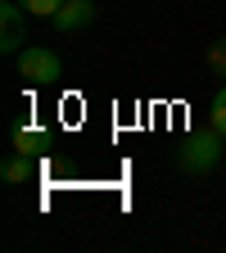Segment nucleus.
<instances>
[{
  "instance_id": "nucleus-1",
  "label": "nucleus",
  "mask_w": 226,
  "mask_h": 253,
  "mask_svg": "<svg viewBox=\"0 0 226 253\" xmlns=\"http://www.w3.org/2000/svg\"><path fill=\"white\" fill-rule=\"evenodd\" d=\"M222 145H226V136L222 131H195L181 149H177V168L185 172V176H204V172H213L217 163H222Z\"/></svg>"
},
{
  "instance_id": "nucleus-2",
  "label": "nucleus",
  "mask_w": 226,
  "mask_h": 253,
  "mask_svg": "<svg viewBox=\"0 0 226 253\" xmlns=\"http://www.w3.org/2000/svg\"><path fill=\"white\" fill-rule=\"evenodd\" d=\"M18 73L27 86H54L63 77V59L50 45H23L18 50Z\"/></svg>"
},
{
  "instance_id": "nucleus-3",
  "label": "nucleus",
  "mask_w": 226,
  "mask_h": 253,
  "mask_svg": "<svg viewBox=\"0 0 226 253\" xmlns=\"http://www.w3.org/2000/svg\"><path fill=\"white\" fill-rule=\"evenodd\" d=\"M23 14H27V9L18 5V0H5V5H0V50H5V54H18L23 41H27Z\"/></svg>"
},
{
  "instance_id": "nucleus-4",
  "label": "nucleus",
  "mask_w": 226,
  "mask_h": 253,
  "mask_svg": "<svg viewBox=\"0 0 226 253\" xmlns=\"http://www.w3.org/2000/svg\"><path fill=\"white\" fill-rule=\"evenodd\" d=\"M59 32H82V27H90L95 23V0H63L59 5V14L50 18Z\"/></svg>"
},
{
  "instance_id": "nucleus-5",
  "label": "nucleus",
  "mask_w": 226,
  "mask_h": 253,
  "mask_svg": "<svg viewBox=\"0 0 226 253\" xmlns=\"http://www.w3.org/2000/svg\"><path fill=\"white\" fill-rule=\"evenodd\" d=\"M14 149H23V154H32V158H41V154L50 149V136L41 131L37 122H14Z\"/></svg>"
},
{
  "instance_id": "nucleus-6",
  "label": "nucleus",
  "mask_w": 226,
  "mask_h": 253,
  "mask_svg": "<svg viewBox=\"0 0 226 253\" xmlns=\"http://www.w3.org/2000/svg\"><path fill=\"white\" fill-rule=\"evenodd\" d=\"M0 176H5V185H23V181L37 176V158L23 154V149H14V154L5 158V168H0Z\"/></svg>"
},
{
  "instance_id": "nucleus-7",
  "label": "nucleus",
  "mask_w": 226,
  "mask_h": 253,
  "mask_svg": "<svg viewBox=\"0 0 226 253\" xmlns=\"http://www.w3.org/2000/svg\"><path fill=\"white\" fill-rule=\"evenodd\" d=\"M208 126L226 136V82H222V90L213 95V109H208Z\"/></svg>"
},
{
  "instance_id": "nucleus-8",
  "label": "nucleus",
  "mask_w": 226,
  "mask_h": 253,
  "mask_svg": "<svg viewBox=\"0 0 226 253\" xmlns=\"http://www.w3.org/2000/svg\"><path fill=\"white\" fill-rule=\"evenodd\" d=\"M18 5H23L27 14H41V18H54L63 0H18Z\"/></svg>"
},
{
  "instance_id": "nucleus-9",
  "label": "nucleus",
  "mask_w": 226,
  "mask_h": 253,
  "mask_svg": "<svg viewBox=\"0 0 226 253\" xmlns=\"http://www.w3.org/2000/svg\"><path fill=\"white\" fill-rule=\"evenodd\" d=\"M208 68H213L217 77H226V37L208 45Z\"/></svg>"
}]
</instances>
